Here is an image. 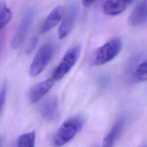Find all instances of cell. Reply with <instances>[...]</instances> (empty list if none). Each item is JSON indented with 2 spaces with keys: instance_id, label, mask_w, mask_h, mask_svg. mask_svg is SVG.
<instances>
[{
  "instance_id": "cell-1",
  "label": "cell",
  "mask_w": 147,
  "mask_h": 147,
  "mask_svg": "<svg viewBox=\"0 0 147 147\" xmlns=\"http://www.w3.org/2000/svg\"><path fill=\"white\" fill-rule=\"evenodd\" d=\"M84 123L83 117L80 115L72 116L67 119L60 126L54 136V145L61 146L69 142L80 131Z\"/></svg>"
},
{
  "instance_id": "cell-2",
  "label": "cell",
  "mask_w": 147,
  "mask_h": 147,
  "mask_svg": "<svg viewBox=\"0 0 147 147\" xmlns=\"http://www.w3.org/2000/svg\"><path fill=\"white\" fill-rule=\"evenodd\" d=\"M122 48V41L118 37H114L98 48L93 57V63L96 65H104L113 60Z\"/></svg>"
},
{
  "instance_id": "cell-3",
  "label": "cell",
  "mask_w": 147,
  "mask_h": 147,
  "mask_svg": "<svg viewBox=\"0 0 147 147\" xmlns=\"http://www.w3.org/2000/svg\"><path fill=\"white\" fill-rule=\"evenodd\" d=\"M56 51V45L49 41L45 43L35 55L29 69V75L34 77L38 75L45 68Z\"/></svg>"
},
{
  "instance_id": "cell-4",
  "label": "cell",
  "mask_w": 147,
  "mask_h": 147,
  "mask_svg": "<svg viewBox=\"0 0 147 147\" xmlns=\"http://www.w3.org/2000/svg\"><path fill=\"white\" fill-rule=\"evenodd\" d=\"M81 52V46L76 45L70 48L64 55L61 61L55 69L52 79L59 80L67 75L77 61Z\"/></svg>"
},
{
  "instance_id": "cell-5",
  "label": "cell",
  "mask_w": 147,
  "mask_h": 147,
  "mask_svg": "<svg viewBox=\"0 0 147 147\" xmlns=\"http://www.w3.org/2000/svg\"><path fill=\"white\" fill-rule=\"evenodd\" d=\"M34 15V11L32 8L28 9L25 12L11 42V47L13 49L18 48L24 41L33 22Z\"/></svg>"
},
{
  "instance_id": "cell-6",
  "label": "cell",
  "mask_w": 147,
  "mask_h": 147,
  "mask_svg": "<svg viewBox=\"0 0 147 147\" xmlns=\"http://www.w3.org/2000/svg\"><path fill=\"white\" fill-rule=\"evenodd\" d=\"M79 12V5L76 2L69 6L58 30L59 38L61 40L67 37L73 29Z\"/></svg>"
},
{
  "instance_id": "cell-7",
  "label": "cell",
  "mask_w": 147,
  "mask_h": 147,
  "mask_svg": "<svg viewBox=\"0 0 147 147\" xmlns=\"http://www.w3.org/2000/svg\"><path fill=\"white\" fill-rule=\"evenodd\" d=\"M147 21V0H142L134 7L131 13L128 22L134 26L145 24Z\"/></svg>"
},
{
  "instance_id": "cell-8",
  "label": "cell",
  "mask_w": 147,
  "mask_h": 147,
  "mask_svg": "<svg viewBox=\"0 0 147 147\" xmlns=\"http://www.w3.org/2000/svg\"><path fill=\"white\" fill-rule=\"evenodd\" d=\"M53 81L52 79H49L34 86L29 92V101L32 103H35L39 101L52 88Z\"/></svg>"
},
{
  "instance_id": "cell-9",
  "label": "cell",
  "mask_w": 147,
  "mask_h": 147,
  "mask_svg": "<svg viewBox=\"0 0 147 147\" xmlns=\"http://www.w3.org/2000/svg\"><path fill=\"white\" fill-rule=\"evenodd\" d=\"M63 14L64 8L63 6H58L55 7L44 21L40 28V33H46L55 27L61 21Z\"/></svg>"
},
{
  "instance_id": "cell-10",
  "label": "cell",
  "mask_w": 147,
  "mask_h": 147,
  "mask_svg": "<svg viewBox=\"0 0 147 147\" xmlns=\"http://www.w3.org/2000/svg\"><path fill=\"white\" fill-rule=\"evenodd\" d=\"M134 0H105L103 3L104 13L109 16H117L125 10Z\"/></svg>"
},
{
  "instance_id": "cell-11",
  "label": "cell",
  "mask_w": 147,
  "mask_h": 147,
  "mask_svg": "<svg viewBox=\"0 0 147 147\" xmlns=\"http://www.w3.org/2000/svg\"><path fill=\"white\" fill-rule=\"evenodd\" d=\"M58 102L56 98H50L45 100L41 105L40 112L42 117L48 121L54 120L57 114Z\"/></svg>"
},
{
  "instance_id": "cell-12",
  "label": "cell",
  "mask_w": 147,
  "mask_h": 147,
  "mask_svg": "<svg viewBox=\"0 0 147 147\" xmlns=\"http://www.w3.org/2000/svg\"><path fill=\"white\" fill-rule=\"evenodd\" d=\"M125 123V121L123 118H119L103 138V145L104 146H112L114 145L115 142L120 137L123 130Z\"/></svg>"
},
{
  "instance_id": "cell-13",
  "label": "cell",
  "mask_w": 147,
  "mask_h": 147,
  "mask_svg": "<svg viewBox=\"0 0 147 147\" xmlns=\"http://www.w3.org/2000/svg\"><path fill=\"white\" fill-rule=\"evenodd\" d=\"M36 133L34 131L28 132L20 136L17 140V146L34 147L35 145Z\"/></svg>"
},
{
  "instance_id": "cell-14",
  "label": "cell",
  "mask_w": 147,
  "mask_h": 147,
  "mask_svg": "<svg viewBox=\"0 0 147 147\" xmlns=\"http://www.w3.org/2000/svg\"><path fill=\"white\" fill-rule=\"evenodd\" d=\"M134 77L137 82H141L147 80V59L136 68Z\"/></svg>"
},
{
  "instance_id": "cell-15",
  "label": "cell",
  "mask_w": 147,
  "mask_h": 147,
  "mask_svg": "<svg viewBox=\"0 0 147 147\" xmlns=\"http://www.w3.org/2000/svg\"><path fill=\"white\" fill-rule=\"evenodd\" d=\"M11 11L6 6H0V30L10 21Z\"/></svg>"
},
{
  "instance_id": "cell-16",
  "label": "cell",
  "mask_w": 147,
  "mask_h": 147,
  "mask_svg": "<svg viewBox=\"0 0 147 147\" xmlns=\"http://www.w3.org/2000/svg\"><path fill=\"white\" fill-rule=\"evenodd\" d=\"M6 82H3L0 88V113L5 102L6 98Z\"/></svg>"
},
{
  "instance_id": "cell-17",
  "label": "cell",
  "mask_w": 147,
  "mask_h": 147,
  "mask_svg": "<svg viewBox=\"0 0 147 147\" xmlns=\"http://www.w3.org/2000/svg\"><path fill=\"white\" fill-rule=\"evenodd\" d=\"M37 43H38L37 37H33L30 40V41L29 42V43H28V44L26 47V51H25L26 53H28V54L31 53L34 50V49L36 48Z\"/></svg>"
},
{
  "instance_id": "cell-18",
  "label": "cell",
  "mask_w": 147,
  "mask_h": 147,
  "mask_svg": "<svg viewBox=\"0 0 147 147\" xmlns=\"http://www.w3.org/2000/svg\"><path fill=\"white\" fill-rule=\"evenodd\" d=\"M96 0H82V4L85 7H90L91 6Z\"/></svg>"
},
{
  "instance_id": "cell-19",
  "label": "cell",
  "mask_w": 147,
  "mask_h": 147,
  "mask_svg": "<svg viewBox=\"0 0 147 147\" xmlns=\"http://www.w3.org/2000/svg\"><path fill=\"white\" fill-rule=\"evenodd\" d=\"M1 142H2V138H1V137H0V145H1Z\"/></svg>"
}]
</instances>
